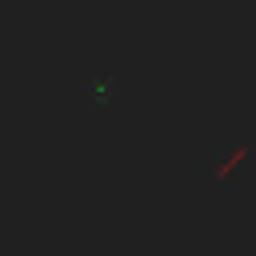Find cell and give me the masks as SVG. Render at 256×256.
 Listing matches in <instances>:
<instances>
[{"label": "cell", "instance_id": "1", "mask_svg": "<svg viewBox=\"0 0 256 256\" xmlns=\"http://www.w3.org/2000/svg\"><path fill=\"white\" fill-rule=\"evenodd\" d=\"M248 152H252L248 144H236V148H232V152H228V156H224V160H220V164L212 168V176H216V180H224V176H228V172H232V168H236V164H240V160H244Z\"/></svg>", "mask_w": 256, "mask_h": 256}]
</instances>
